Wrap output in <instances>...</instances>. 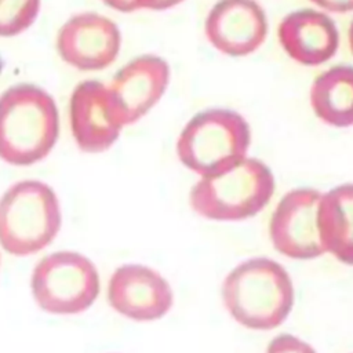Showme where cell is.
I'll return each instance as SVG.
<instances>
[{
    "mask_svg": "<svg viewBox=\"0 0 353 353\" xmlns=\"http://www.w3.org/2000/svg\"><path fill=\"white\" fill-rule=\"evenodd\" d=\"M41 0H0V37H12L33 25Z\"/></svg>",
    "mask_w": 353,
    "mask_h": 353,
    "instance_id": "cell-16",
    "label": "cell"
},
{
    "mask_svg": "<svg viewBox=\"0 0 353 353\" xmlns=\"http://www.w3.org/2000/svg\"><path fill=\"white\" fill-rule=\"evenodd\" d=\"M183 0H138L139 10H150V11H164L168 10L176 4H179Z\"/></svg>",
    "mask_w": 353,
    "mask_h": 353,
    "instance_id": "cell-19",
    "label": "cell"
},
{
    "mask_svg": "<svg viewBox=\"0 0 353 353\" xmlns=\"http://www.w3.org/2000/svg\"><path fill=\"white\" fill-rule=\"evenodd\" d=\"M55 47L61 59L74 69L103 70L120 52L121 33L110 18L97 12H80L59 28Z\"/></svg>",
    "mask_w": 353,
    "mask_h": 353,
    "instance_id": "cell-8",
    "label": "cell"
},
{
    "mask_svg": "<svg viewBox=\"0 0 353 353\" xmlns=\"http://www.w3.org/2000/svg\"><path fill=\"white\" fill-rule=\"evenodd\" d=\"M321 193L298 188L277 203L270 222L269 237L281 255L292 259H313L324 254L319 232Z\"/></svg>",
    "mask_w": 353,
    "mask_h": 353,
    "instance_id": "cell-7",
    "label": "cell"
},
{
    "mask_svg": "<svg viewBox=\"0 0 353 353\" xmlns=\"http://www.w3.org/2000/svg\"><path fill=\"white\" fill-rule=\"evenodd\" d=\"M265 353H317L313 346H310L303 339L291 335L280 334L274 336L266 346Z\"/></svg>",
    "mask_w": 353,
    "mask_h": 353,
    "instance_id": "cell-17",
    "label": "cell"
},
{
    "mask_svg": "<svg viewBox=\"0 0 353 353\" xmlns=\"http://www.w3.org/2000/svg\"><path fill=\"white\" fill-rule=\"evenodd\" d=\"M229 314L254 331L277 328L294 305V285L288 272L265 256L250 258L234 266L221 288Z\"/></svg>",
    "mask_w": 353,
    "mask_h": 353,
    "instance_id": "cell-1",
    "label": "cell"
},
{
    "mask_svg": "<svg viewBox=\"0 0 353 353\" xmlns=\"http://www.w3.org/2000/svg\"><path fill=\"white\" fill-rule=\"evenodd\" d=\"M170 83V66L157 55H141L125 63L108 84L125 125L142 119L163 97Z\"/></svg>",
    "mask_w": 353,
    "mask_h": 353,
    "instance_id": "cell-12",
    "label": "cell"
},
{
    "mask_svg": "<svg viewBox=\"0 0 353 353\" xmlns=\"http://www.w3.org/2000/svg\"><path fill=\"white\" fill-rule=\"evenodd\" d=\"M0 262H1V256H0Z\"/></svg>",
    "mask_w": 353,
    "mask_h": 353,
    "instance_id": "cell-22",
    "label": "cell"
},
{
    "mask_svg": "<svg viewBox=\"0 0 353 353\" xmlns=\"http://www.w3.org/2000/svg\"><path fill=\"white\" fill-rule=\"evenodd\" d=\"M347 37H349V47H350V51L353 54V21L349 26V33H347Z\"/></svg>",
    "mask_w": 353,
    "mask_h": 353,
    "instance_id": "cell-21",
    "label": "cell"
},
{
    "mask_svg": "<svg viewBox=\"0 0 353 353\" xmlns=\"http://www.w3.org/2000/svg\"><path fill=\"white\" fill-rule=\"evenodd\" d=\"M251 130L247 120L230 109H207L182 128L176 154L188 170L208 176L247 157Z\"/></svg>",
    "mask_w": 353,
    "mask_h": 353,
    "instance_id": "cell-5",
    "label": "cell"
},
{
    "mask_svg": "<svg viewBox=\"0 0 353 353\" xmlns=\"http://www.w3.org/2000/svg\"><path fill=\"white\" fill-rule=\"evenodd\" d=\"M61 207L52 188L41 181H19L0 197V245L14 256L48 247L61 229Z\"/></svg>",
    "mask_w": 353,
    "mask_h": 353,
    "instance_id": "cell-4",
    "label": "cell"
},
{
    "mask_svg": "<svg viewBox=\"0 0 353 353\" xmlns=\"http://www.w3.org/2000/svg\"><path fill=\"white\" fill-rule=\"evenodd\" d=\"M30 288L41 310L51 314H77L95 302L101 281L94 262L85 255L57 251L36 263Z\"/></svg>",
    "mask_w": 353,
    "mask_h": 353,
    "instance_id": "cell-6",
    "label": "cell"
},
{
    "mask_svg": "<svg viewBox=\"0 0 353 353\" xmlns=\"http://www.w3.org/2000/svg\"><path fill=\"white\" fill-rule=\"evenodd\" d=\"M274 188L270 168L258 159L244 157L218 174L201 176L190 190L189 203L196 214L211 221H244L268 205Z\"/></svg>",
    "mask_w": 353,
    "mask_h": 353,
    "instance_id": "cell-3",
    "label": "cell"
},
{
    "mask_svg": "<svg viewBox=\"0 0 353 353\" xmlns=\"http://www.w3.org/2000/svg\"><path fill=\"white\" fill-rule=\"evenodd\" d=\"M310 106L328 125H353V66L335 65L321 72L310 87Z\"/></svg>",
    "mask_w": 353,
    "mask_h": 353,
    "instance_id": "cell-15",
    "label": "cell"
},
{
    "mask_svg": "<svg viewBox=\"0 0 353 353\" xmlns=\"http://www.w3.org/2000/svg\"><path fill=\"white\" fill-rule=\"evenodd\" d=\"M108 302L130 320L154 321L170 312L174 294L157 270L141 263H125L109 279Z\"/></svg>",
    "mask_w": 353,
    "mask_h": 353,
    "instance_id": "cell-10",
    "label": "cell"
},
{
    "mask_svg": "<svg viewBox=\"0 0 353 353\" xmlns=\"http://www.w3.org/2000/svg\"><path fill=\"white\" fill-rule=\"evenodd\" d=\"M314 6L321 8L323 11L335 12V14H346L353 11V0H310Z\"/></svg>",
    "mask_w": 353,
    "mask_h": 353,
    "instance_id": "cell-18",
    "label": "cell"
},
{
    "mask_svg": "<svg viewBox=\"0 0 353 353\" xmlns=\"http://www.w3.org/2000/svg\"><path fill=\"white\" fill-rule=\"evenodd\" d=\"M69 121L76 145L85 153L108 150L124 127L108 84L97 80H84L74 87Z\"/></svg>",
    "mask_w": 353,
    "mask_h": 353,
    "instance_id": "cell-9",
    "label": "cell"
},
{
    "mask_svg": "<svg viewBox=\"0 0 353 353\" xmlns=\"http://www.w3.org/2000/svg\"><path fill=\"white\" fill-rule=\"evenodd\" d=\"M102 3L120 12H132L139 10L138 0H102Z\"/></svg>",
    "mask_w": 353,
    "mask_h": 353,
    "instance_id": "cell-20",
    "label": "cell"
},
{
    "mask_svg": "<svg viewBox=\"0 0 353 353\" xmlns=\"http://www.w3.org/2000/svg\"><path fill=\"white\" fill-rule=\"evenodd\" d=\"M210 44L228 57H247L268 34V18L256 0H218L204 22Z\"/></svg>",
    "mask_w": 353,
    "mask_h": 353,
    "instance_id": "cell-11",
    "label": "cell"
},
{
    "mask_svg": "<svg viewBox=\"0 0 353 353\" xmlns=\"http://www.w3.org/2000/svg\"><path fill=\"white\" fill-rule=\"evenodd\" d=\"M59 135L54 98L34 84H15L0 95V159L15 167L43 160Z\"/></svg>",
    "mask_w": 353,
    "mask_h": 353,
    "instance_id": "cell-2",
    "label": "cell"
},
{
    "mask_svg": "<svg viewBox=\"0 0 353 353\" xmlns=\"http://www.w3.org/2000/svg\"><path fill=\"white\" fill-rule=\"evenodd\" d=\"M319 232L324 252L353 266V183L321 193Z\"/></svg>",
    "mask_w": 353,
    "mask_h": 353,
    "instance_id": "cell-14",
    "label": "cell"
},
{
    "mask_svg": "<svg viewBox=\"0 0 353 353\" xmlns=\"http://www.w3.org/2000/svg\"><path fill=\"white\" fill-rule=\"evenodd\" d=\"M277 37L288 57L305 66L325 63L339 48V30L334 19L313 8L287 14L279 23Z\"/></svg>",
    "mask_w": 353,
    "mask_h": 353,
    "instance_id": "cell-13",
    "label": "cell"
}]
</instances>
